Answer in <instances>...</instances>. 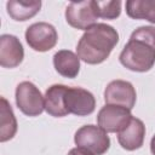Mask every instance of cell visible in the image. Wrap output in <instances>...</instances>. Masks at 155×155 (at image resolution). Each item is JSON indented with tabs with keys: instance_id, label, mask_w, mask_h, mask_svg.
Wrapping results in <instances>:
<instances>
[{
	"instance_id": "cell-16",
	"label": "cell",
	"mask_w": 155,
	"mask_h": 155,
	"mask_svg": "<svg viewBox=\"0 0 155 155\" xmlns=\"http://www.w3.org/2000/svg\"><path fill=\"white\" fill-rule=\"evenodd\" d=\"M126 12L131 18L155 23V0H130L126 2Z\"/></svg>"
},
{
	"instance_id": "cell-4",
	"label": "cell",
	"mask_w": 155,
	"mask_h": 155,
	"mask_svg": "<svg viewBox=\"0 0 155 155\" xmlns=\"http://www.w3.org/2000/svg\"><path fill=\"white\" fill-rule=\"evenodd\" d=\"M98 17L97 1L94 0L70 2L65 10V19L68 24L81 30H88L97 24Z\"/></svg>"
},
{
	"instance_id": "cell-5",
	"label": "cell",
	"mask_w": 155,
	"mask_h": 155,
	"mask_svg": "<svg viewBox=\"0 0 155 155\" xmlns=\"http://www.w3.org/2000/svg\"><path fill=\"white\" fill-rule=\"evenodd\" d=\"M16 103L21 111L28 116H38L45 109L41 92L29 81H23L16 87Z\"/></svg>"
},
{
	"instance_id": "cell-1",
	"label": "cell",
	"mask_w": 155,
	"mask_h": 155,
	"mask_svg": "<svg viewBox=\"0 0 155 155\" xmlns=\"http://www.w3.org/2000/svg\"><path fill=\"white\" fill-rule=\"evenodd\" d=\"M119 41L117 31L108 24L97 23L81 36L76 52L78 57L88 64L104 62Z\"/></svg>"
},
{
	"instance_id": "cell-17",
	"label": "cell",
	"mask_w": 155,
	"mask_h": 155,
	"mask_svg": "<svg viewBox=\"0 0 155 155\" xmlns=\"http://www.w3.org/2000/svg\"><path fill=\"white\" fill-rule=\"evenodd\" d=\"M98 16L104 19H114L120 16L121 1H97Z\"/></svg>"
},
{
	"instance_id": "cell-3",
	"label": "cell",
	"mask_w": 155,
	"mask_h": 155,
	"mask_svg": "<svg viewBox=\"0 0 155 155\" xmlns=\"http://www.w3.org/2000/svg\"><path fill=\"white\" fill-rule=\"evenodd\" d=\"M74 142L79 148L93 155H103L110 147V139L104 130L94 125H85L75 132Z\"/></svg>"
},
{
	"instance_id": "cell-15",
	"label": "cell",
	"mask_w": 155,
	"mask_h": 155,
	"mask_svg": "<svg viewBox=\"0 0 155 155\" xmlns=\"http://www.w3.org/2000/svg\"><path fill=\"white\" fill-rule=\"evenodd\" d=\"M1 105H0V140L6 142L16 134L17 131V121L13 115L12 108L6 101L5 97L0 98Z\"/></svg>"
},
{
	"instance_id": "cell-18",
	"label": "cell",
	"mask_w": 155,
	"mask_h": 155,
	"mask_svg": "<svg viewBox=\"0 0 155 155\" xmlns=\"http://www.w3.org/2000/svg\"><path fill=\"white\" fill-rule=\"evenodd\" d=\"M131 39L142 40L155 48V27L151 25L139 27L131 34Z\"/></svg>"
},
{
	"instance_id": "cell-8",
	"label": "cell",
	"mask_w": 155,
	"mask_h": 155,
	"mask_svg": "<svg viewBox=\"0 0 155 155\" xmlns=\"http://www.w3.org/2000/svg\"><path fill=\"white\" fill-rule=\"evenodd\" d=\"M136 90L131 82L124 80H114L108 84L104 91L107 104L120 105L131 110L136 104Z\"/></svg>"
},
{
	"instance_id": "cell-7",
	"label": "cell",
	"mask_w": 155,
	"mask_h": 155,
	"mask_svg": "<svg viewBox=\"0 0 155 155\" xmlns=\"http://www.w3.org/2000/svg\"><path fill=\"white\" fill-rule=\"evenodd\" d=\"M131 111L120 105L105 104L98 113V126L105 132H120L131 121Z\"/></svg>"
},
{
	"instance_id": "cell-12",
	"label": "cell",
	"mask_w": 155,
	"mask_h": 155,
	"mask_svg": "<svg viewBox=\"0 0 155 155\" xmlns=\"http://www.w3.org/2000/svg\"><path fill=\"white\" fill-rule=\"evenodd\" d=\"M67 86L64 85H52L47 88L44 101H45V110L54 116L62 117L68 115V110L65 108V92Z\"/></svg>"
},
{
	"instance_id": "cell-13",
	"label": "cell",
	"mask_w": 155,
	"mask_h": 155,
	"mask_svg": "<svg viewBox=\"0 0 155 155\" xmlns=\"http://www.w3.org/2000/svg\"><path fill=\"white\" fill-rule=\"evenodd\" d=\"M53 65L59 75L73 79L79 74L80 58L69 50H61L53 56Z\"/></svg>"
},
{
	"instance_id": "cell-11",
	"label": "cell",
	"mask_w": 155,
	"mask_h": 155,
	"mask_svg": "<svg viewBox=\"0 0 155 155\" xmlns=\"http://www.w3.org/2000/svg\"><path fill=\"white\" fill-rule=\"evenodd\" d=\"M145 136V126L142 120L132 117L130 124L119 132L117 140L126 150H136L143 145Z\"/></svg>"
},
{
	"instance_id": "cell-9",
	"label": "cell",
	"mask_w": 155,
	"mask_h": 155,
	"mask_svg": "<svg viewBox=\"0 0 155 155\" xmlns=\"http://www.w3.org/2000/svg\"><path fill=\"white\" fill-rule=\"evenodd\" d=\"M96 101L93 94L81 87H68L65 92V108L69 114L85 116L93 113Z\"/></svg>"
},
{
	"instance_id": "cell-10",
	"label": "cell",
	"mask_w": 155,
	"mask_h": 155,
	"mask_svg": "<svg viewBox=\"0 0 155 155\" xmlns=\"http://www.w3.org/2000/svg\"><path fill=\"white\" fill-rule=\"evenodd\" d=\"M24 51L21 41L10 34L0 38V65L4 68H15L23 61Z\"/></svg>"
},
{
	"instance_id": "cell-20",
	"label": "cell",
	"mask_w": 155,
	"mask_h": 155,
	"mask_svg": "<svg viewBox=\"0 0 155 155\" xmlns=\"http://www.w3.org/2000/svg\"><path fill=\"white\" fill-rule=\"evenodd\" d=\"M150 150H151V154L155 155V136L151 138V142H150Z\"/></svg>"
},
{
	"instance_id": "cell-2",
	"label": "cell",
	"mask_w": 155,
	"mask_h": 155,
	"mask_svg": "<svg viewBox=\"0 0 155 155\" xmlns=\"http://www.w3.org/2000/svg\"><path fill=\"white\" fill-rule=\"evenodd\" d=\"M119 58L121 64L130 70L148 71L155 63V48L142 40L130 38Z\"/></svg>"
},
{
	"instance_id": "cell-14",
	"label": "cell",
	"mask_w": 155,
	"mask_h": 155,
	"mask_svg": "<svg viewBox=\"0 0 155 155\" xmlns=\"http://www.w3.org/2000/svg\"><path fill=\"white\" fill-rule=\"evenodd\" d=\"M41 7V1H18V0H10L6 4L7 13L15 21H27L35 16Z\"/></svg>"
},
{
	"instance_id": "cell-6",
	"label": "cell",
	"mask_w": 155,
	"mask_h": 155,
	"mask_svg": "<svg viewBox=\"0 0 155 155\" xmlns=\"http://www.w3.org/2000/svg\"><path fill=\"white\" fill-rule=\"evenodd\" d=\"M57 31L54 27L46 22L34 23L25 30V40L28 45L39 52H45L54 47L57 44Z\"/></svg>"
},
{
	"instance_id": "cell-19",
	"label": "cell",
	"mask_w": 155,
	"mask_h": 155,
	"mask_svg": "<svg viewBox=\"0 0 155 155\" xmlns=\"http://www.w3.org/2000/svg\"><path fill=\"white\" fill-rule=\"evenodd\" d=\"M68 155H93V154H91V153H88L87 150H85V149L78 147V148L71 149V150L68 153Z\"/></svg>"
}]
</instances>
